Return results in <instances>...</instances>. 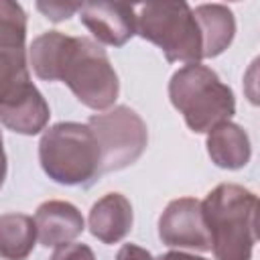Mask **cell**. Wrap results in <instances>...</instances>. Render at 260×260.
<instances>
[{
  "mask_svg": "<svg viewBox=\"0 0 260 260\" xmlns=\"http://www.w3.org/2000/svg\"><path fill=\"white\" fill-rule=\"evenodd\" d=\"M209 248L217 260H250L256 244L258 197L236 183H221L201 203Z\"/></svg>",
  "mask_w": 260,
  "mask_h": 260,
  "instance_id": "cell-1",
  "label": "cell"
},
{
  "mask_svg": "<svg viewBox=\"0 0 260 260\" xmlns=\"http://www.w3.org/2000/svg\"><path fill=\"white\" fill-rule=\"evenodd\" d=\"M169 98L193 132H209L215 124L228 122L236 112L234 91L213 69L199 63H187L173 73Z\"/></svg>",
  "mask_w": 260,
  "mask_h": 260,
  "instance_id": "cell-2",
  "label": "cell"
},
{
  "mask_svg": "<svg viewBox=\"0 0 260 260\" xmlns=\"http://www.w3.org/2000/svg\"><path fill=\"white\" fill-rule=\"evenodd\" d=\"M57 79L65 81L75 98L91 108H110L120 91L118 75L108 53L87 37H67L57 65Z\"/></svg>",
  "mask_w": 260,
  "mask_h": 260,
  "instance_id": "cell-3",
  "label": "cell"
},
{
  "mask_svg": "<svg viewBox=\"0 0 260 260\" xmlns=\"http://www.w3.org/2000/svg\"><path fill=\"white\" fill-rule=\"evenodd\" d=\"M39 160L49 179L61 185H85L100 175V146L85 124L59 122L45 130Z\"/></svg>",
  "mask_w": 260,
  "mask_h": 260,
  "instance_id": "cell-4",
  "label": "cell"
},
{
  "mask_svg": "<svg viewBox=\"0 0 260 260\" xmlns=\"http://www.w3.org/2000/svg\"><path fill=\"white\" fill-rule=\"evenodd\" d=\"M136 32L154 43L167 61L197 63L201 32L187 2H148L136 8Z\"/></svg>",
  "mask_w": 260,
  "mask_h": 260,
  "instance_id": "cell-5",
  "label": "cell"
},
{
  "mask_svg": "<svg viewBox=\"0 0 260 260\" xmlns=\"http://www.w3.org/2000/svg\"><path fill=\"white\" fill-rule=\"evenodd\" d=\"M100 146V173L130 167L140 158L148 142L144 120L128 106H116L95 114L87 122Z\"/></svg>",
  "mask_w": 260,
  "mask_h": 260,
  "instance_id": "cell-6",
  "label": "cell"
},
{
  "mask_svg": "<svg viewBox=\"0 0 260 260\" xmlns=\"http://www.w3.org/2000/svg\"><path fill=\"white\" fill-rule=\"evenodd\" d=\"M26 14L18 2L0 0V106L28 89Z\"/></svg>",
  "mask_w": 260,
  "mask_h": 260,
  "instance_id": "cell-7",
  "label": "cell"
},
{
  "mask_svg": "<svg viewBox=\"0 0 260 260\" xmlns=\"http://www.w3.org/2000/svg\"><path fill=\"white\" fill-rule=\"evenodd\" d=\"M158 236L171 248L209 250V236L201 213V201L193 197H179L171 201L160 219Z\"/></svg>",
  "mask_w": 260,
  "mask_h": 260,
  "instance_id": "cell-8",
  "label": "cell"
},
{
  "mask_svg": "<svg viewBox=\"0 0 260 260\" xmlns=\"http://www.w3.org/2000/svg\"><path fill=\"white\" fill-rule=\"evenodd\" d=\"M79 20L104 45L122 47L136 32V8L126 2H83Z\"/></svg>",
  "mask_w": 260,
  "mask_h": 260,
  "instance_id": "cell-9",
  "label": "cell"
},
{
  "mask_svg": "<svg viewBox=\"0 0 260 260\" xmlns=\"http://www.w3.org/2000/svg\"><path fill=\"white\" fill-rule=\"evenodd\" d=\"M37 236L43 246H61L69 244L83 232L81 211L67 201H45L35 213Z\"/></svg>",
  "mask_w": 260,
  "mask_h": 260,
  "instance_id": "cell-10",
  "label": "cell"
},
{
  "mask_svg": "<svg viewBox=\"0 0 260 260\" xmlns=\"http://www.w3.org/2000/svg\"><path fill=\"white\" fill-rule=\"evenodd\" d=\"M132 205L122 193H108L89 211V232L104 244L120 242L132 228Z\"/></svg>",
  "mask_w": 260,
  "mask_h": 260,
  "instance_id": "cell-11",
  "label": "cell"
},
{
  "mask_svg": "<svg viewBox=\"0 0 260 260\" xmlns=\"http://www.w3.org/2000/svg\"><path fill=\"white\" fill-rule=\"evenodd\" d=\"M49 116H51L49 104L45 102L43 93L35 85H30L20 95L0 106V122L12 132L26 134V136H32L45 130Z\"/></svg>",
  "mask_w": 260,
  "mask_h": 260,
  "instance_id": "cell-12",
  "label": "cell"
},
{
  "mask_svg": "<svg viewBox=\"0 0 260 260\" xmlns=\"http://www.w3.org/2000/svg\"><path fill=\"white\" fill-rule=\"evenodd\" d=\"M201 32V55L217 57L223 53L236 35V18L223 4H201L193 10Z\"/></svg>",
  "mask_w": 260,
  "mask_h": 260,
  "instance_id": "cell-13",
  "label": "cell"
},
{
  "mask_svg": "<svg viewBox=\"0 0 260 260\" xmlns=\"http://www.w3.org/2000/svg\"><path fill=\"white\" fill-rule=\"evenodd\" d=\"M207 154L221 169H242L252 154L246 130L234 122H219L207 134Z\"/></svg>",
  "mask_w": 260,
  "mask_h": 260,
  "instance_id": "cell-14",
  "label": "cell"
},
{
  "mask_svg": "<svg viewBox=\"0 0 260 260\" xmlns=\"http://www.w3.org/2000/svg\"><path fill=\"white\" fill-rule=\"evenodd\" d=\"M37 242L35 219L24 213L0 215V258L24 260Z\"/></svg>",
  "mask_w": 260,
  "mask_h": 260,
  "instance_id": "cell-15",
  "label": "cell"
},
{
  "mask_svg": "<svg viewBox=\"0 0 260 260\" xmlns=\"http://www.w3.org/2000/svg\"><path fill=\"white\" fill-rule=\"evenodd\" d=\"M65 39H67V35H63L59 30H49L32 41V45L28 49V57H30V65H32V71L37 73V77L47 79V81L57 79V65L61 59Z\"/></svg>",
  "mask_w": 260,
  "mask_h": 260,
  "instance_id": "cell-16",
  "label": "cell"
},
{
  "mask_svg": "<svg viewBox=\"0 0 260 260\" xmlns=\"http://www.w3.org/2000/svg\"><path fill=\"white\" fill-rule=\"evenodd\" d=\"M79 2H37V8L53 22L73 16L75 12H79Z\"/></svg>",
  "mask_w": 260,
  "mask_h": 260,
  "instance_id": "cell-17",
  "label": "cell"
},
{
  "mask_svg": "<svg viewBox=\"0 0 260 260\" xmlns=\"http://www.w3.org/2000/svg\"><path fill=\"white\" fill-rule=\"evenodd\" d=\"M49 260H95V256L85 244H61Z\"/></svg>",
  "mask_w": 260,
  "mask_h": 260,
  "instance_id": "cell-18",
  "label": "cell"
},
{
  "mask_svg": "<svg viewBox=\"0 0 260 260\" xmlns=\"http://www.w3.org/2000/svg\"><path fill=\"white\" fill-rule=\"evenodd\" d=\"M116 260H154V258L150 256L148 250H144V248H140L136 244H124L118 250Z\"/></svg>",
  "mask_w": 260,
  "mask_h": 260,
  "instance_id": "cell-19",
  "label": "cell"
},
{
  "mask_svg": "<svg viewBox=\"0 0 260 260\" xmlns=\"http://www.w3.org/2000/svg\"><path fill=\"white\" fill-rule=\"evenodd\" d=\"M156 260H205V258L193 256V254H185V252H167V254L158 256Z\"/></svg>",
  "mask_w": 260,
  "mask_h": 260,
  "instance_id": "cell-20",
  "label": "cell"
},
{
  "mask_svg": "<svg viewBox=\"0 0 260 260\" xmlns=\"http://www.w3.org/2000/svg\"><path fill=\"white\" fill-rule=\"evenodd\" d=\"M4 179H6V152L2 146V132H0V187L4 185Z\"/></svg>",
  "mask_w": 260,
  "mask_h": 260,
  "instance_id": "cell-21",
  "label": "cell"
}]
</instances>
